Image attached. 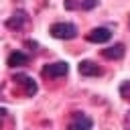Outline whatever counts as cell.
<instances>
[{
    "instance_id": "6da1fadb",
    "label": "cell",
    "mask_w": 130,
    "mask_h": 130,
    "mask_svg": "<svg viewBox=\"0 0 130 130\" xmlns=\"http://www.w3.org/2000/svg\"><path fill=\"white\" fill-rule=\"evenodd\" d=\"M49 32H51V37H55L59 41H71L77 37V26L71 22H55L49 28Z\"/></svg>"
},
{
    "instance_id": "7a4b0ae2",
    "label": "cell",
    "mask_w": 130,
    "mask_h": 130,
    "mask_svg": "<svg viewBox=\"0 0 130 130\" xmlns=\"http://www.w3.org/2000/svg\"><path fill=\"white\" fill-rule=\"evenodd\" d=\"M91 128H93V120H91L87 114H83V112H73L67 130H91Z\"/></svg>"
},
{
    "instance_id": "3957f363",
    "label": "cell",
    "mask_w": 130,
    "mask_h": 130,
    "mask_svg": "<svg viewBox=\"0 0 130 130\" xmlns=\"http://www.w3.org/2000/svg\"><path fill=\"white\" fill-rule=\"evenodd\" d=\"M14 83L24 91V95H35L37 93V81L30 77V75H24V73H16L14 75Z\"/></svg>"
},
{
    "instance_id": "277c9868",
    "label": "cell",
    "mask_w": 130,
    "mask_h": 130,
    "mask_svg": "<svg viewBox=\"0 0 130 130\" xmlns=\"http://www.w3.org/2000/svg\"><path fill=\"white\" fill-rule=\"evenodd\" d=\"M85 39H87L89 43L102 45V43H108V41L112 39V32H110V28H106V26H98V28H91V30L85 35Z\"/></svg>"
},
{
    "instance_id": "5b68a950",
    "label": "cell",
    "mask_w": 130,
    "mask_h": 130,
    "mask_svg": "<svg viewBox=\"0 0 130 130\" xmlns=\"http://www.w3.org/2000/svg\"><path fill=\"white\" fill-rule=\"evenodd\" d=\"M45 75L49 77H65L69 73V63L67 61H55V63H49L45 69H43Z\"/></svg>"
},
{
    "instance_id": "8992f818",
    "label": "cell",
    "mask_w": 130,
    "mask_h": 130,
    "mask_svg": "<svg viewBox=\"0 0 130 130\" xmlns=\"http://www.w3.org/2000/svg\"><path fill=\"white\" fill-rule=\"evenodd\" d=\"M30 22V16L24 12V10H16L8 20H6V26L8 28H12V30H20L22 26H26Z\"/></svg>"
},
{
    "instance_id": "52a82bcc",
    "label": "cell",
    "mask_w": 130,
    "mask_h": 130,
    "mask_svg": "<svg viewBox=\"0 0 130 130\" xmlns=\"http://www.w3.org/2000/svg\"><path fill=\"white\" fill-rule=\"evenodd\" d=\"M77 71H79L81 75H85V77L102 75V67H100L98 63H93V61H81V63H79V67H77Z\"/></svg>"
},
{
    "instance_id": "ba28073f",
    "label": "cell",
    "mask_w": 130,
    "mask_h": 130,
    "mask_svg": "<svg viewBox=\"0 0 130 130\" xmlns=\"http://www.w3.org/2000/svg\"><path fill=\"white\" fill-rule=\"evenodd\" d=\"M124 53H126V49H124V45H122V43H116V45H112V47H108V49H104V51H102V55H104L106 59H114V61L122 59V57H124Z\"/></svg>"
},
{
    "instance_id": "9c48e42d",
    "label": "cell",
    "mask_w": 130,
    "mask_h": 130,
    "mask_svg": "<svg viewBox=\"0 0 130 130\" xmlns=\"http://www.w3.org/2000/svg\"><path fill=\"white\" fill-rule=\"evenodd\" d=\"M28 63V55H24L22 51H12L8 55V67H24Z\"/></svg>"
},
{
    "instance_id": "30bf717a",
    "label": "cell",
    "mask_w": 130,
    "mask_h": 130,
    "mask_svg": "<svg viewBox=\"0 0 130 130\" xmlns=\"http://www.w3.org/2000/svg\"><path fill=\"white\" fill-rule=\"evenodd\" d=\"M120 95H122L124 100H130V81H124V83L120 85Z\"/></svg>"
},
{
    "instance_id": "8fae6325",
    "label": "cell",
    "mask_w": 130,
    "mask_h": 130,
    "mask_svg": "<svg viewBox=\"0 0 130 130\" xmlns=\"http://www.w3.org/2000/svg\"><path fill=\"white\" fill-rule=\"evenodd\" d=\"M124 130H130V110H128L126 116H124Z\"/></svg>"
},
{
    "instance_id": "7c38bea8",
    "label": "cell",
    "mask_w": 130,
    "mask_h": 130,
    "mask_svg": "<svg viewBox=\"0 0 130 130\" xmlns=\"http://www.w3.org/2000/svg\"><path fill=\"white\" fill-rule=\"evenodd\" d=\"M128 26H130V18H128Z\"/></svg>"
}]
</instances>
